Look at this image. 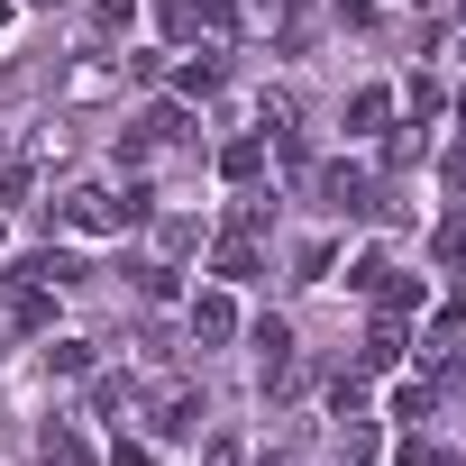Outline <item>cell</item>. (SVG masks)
<instances>
[]
</instances>
